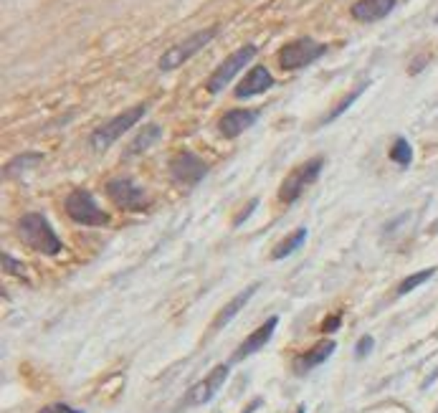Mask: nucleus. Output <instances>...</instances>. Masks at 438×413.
<instances>
[{
  "mask_svg": "<svg viewBox=\"0 0 438 413\" xmlns=\"http://www.w3.org/2000/svg\"><path fill=\"white\" fill-rule=\"evenodd\" d=\"M18 236L25 246H31L38 254H46V257H56L64 251V244L56 236V231L51 228V224L46 221V215L41 213H25L21 215L18 221Z\"/></svg>",
  "mask_w": 438,
  "mask_h": 413,
  "instance_id": "nucleus-1",
  "label": "nucleus"
},
{
  "mask_svg": "<svg viewBox=\"0 0 438 413\" xmlns=\"http://www.w3.org/2000/svg\"><path fill=\"white\" fill-rule=\"evenodd\" d=\"M215 36H218V25H210V28H203V31H198V34L182 38L180 43H175L173 49H167L165 54L160 56V61H158L160 71H173V69L182 67V64H185L188 58L195 56L200 49H206Z\"/></svg>",
  "mask_w": 438,
  "mask_h": 413,
  "instance_id": "nucleus-2",
  "label": "nucleus"
},
{
  "mask_svg": "<svg viewBox=\"0 0 438 413\" xmlns=\"http://www.w3.org/2000/svg\"><path fill=\"white\" fill-rule=\"evenodd\" d=\"M145 112H147V107H145V104H137V107L127 109V112H122V115L112 117L107 124H101L99 130H94V134H91V148L107 150L109 145H114L122 134H127L134 124L140 122L142 117H145Z\"/></svg>",
  "mask_w": 438,
  "mask_h": 413,
  "instance_id": "nucleus-3",
  "label": "nucleus"
},
{
  "mask_svg": "<svg viewBox=\"0 0 438 413\" xmlns=\"http://www.w3.org/2000/svg\"><path fill=\"white\" fill-rule=\"evenodd\" d=\"M327 54V43H319L315 38H297V41L287 43L279 51V67L284 71H297L309 64H315L317 58H322Z\"/></svg>",
  "mask_w": 438,
  "mask_h": 413,
  "instance_id": "nucleus-4",
  "label": "nucleus"
},
{
  "mask_svg": "<svg viewBox=\"0 0 438 413\" xmlns=\"http://www.w3.org/2000/svg\"><path fill=\"white\" fill-rule=\"evenodd\" d=\"M322 167H324V160L322 157H315V160H306L304 165H299L297 170H291V173L287 175V180L281 182V188H279L281 203H294V200H297L299 196L319 178Z\"/></svg>",
  "mask_w": 438,
  "mask_h": 413,
  "instance_id": "nucleus-5",
  "label": "nucleus"
},
{
  "mask_svg": "<svg viewBox=\"0 0 438 413\" xmlns=\"http://www.w3.org/2000/svg\"><path fill=\"white\" fill-rule=\"evenodd\" d=\"M66 213L71 221L82 226H107L109 215L99 208L89 190H74L66 198Z\"/></svg>",
  "mask_w": 438,
  "mask_h": 413,
  "instance_id": "nucleus-6",
  "label": "nucleus"
},
{
  "mask_svg": "<svg viewBox=\"0 0 438 413\" xmlns=\"http://www.w3.org/2000/svg\"><path fill=\"white\" fill-rule=\"evenodd\" d=\"M107 196L114 200L122 211H145L149 206L147 190L140 188L132 178H112L107 182Z\"/></svg>",
  "mask_w": 438,
  "mask_h": 413,
  "instance_id": "nucleus-7",
  "label": "nucleus"
},
{
  "mask_svg": "<svg viewBox=\"0 0 438 413\" xmlns=\"http://www.w3.org/2000/svg\"><path fill=\"white\" fill-rule=\"evenodd\" d=\"M256 51L258 49L254 46V43H248V46H241L236 54H231V56L226 58L223 64H221V67H218L213 74H210V79H208V91H210V94H218V91H223L233 76L239 74L241 69L246 67L248 61L256 56Z\"/></svg>",
  "mask_w": 438,
  "mask_h": 413,
  "instance_id": "nucleus-8",
  "label": "nucleus"
},
{
  "mask_svg": "<svg viewBox=\"0 0 438 413\" xmlns=\"http://www.w3.org/2000/svg\"><path fill=\"white\" fill-rule=\"evenodd\" d=\"M228 375H231V365L228 363H221L215 365L213 370L208 373L206 378L200 380V383H195L191 388V393H188V403L191 405H203L208 403V401H213L215 393L223 388V383L228 380Z\"/></svg>",
  "mask_w": 438,
  "mask_h": 413,
  "instance_id": "nucleus-9",
  "label": "nucleus"
},
{
  "mask_svg": "<svg viewBox=\"0 0 438 413\" xmlns=\"http://www.w3.org/2000/svg\"><path fill=\"white\" fill-rule=\"evenodd\" d=\"M170 173L182 185H195L208 175V163L200 160L195 152H178L170 163Z\"/></svg>",
  "mask_w": 438,
  "mask_h": 413,
  "instance_id": "nucleus-10",
  "label": "nucleus"
},
{
  "mask_svg": "<svg viewBox=\"0 0 438 413\" xmlns=\"http://www.w3.org/2000/svg\"><path fill=\"white\" fill-rule=\"evenodd\" d=\"M276 327H279V317H269L258 330L251 332V335H248V338L236 347V353H233V363H241V360H246L248 355L258 353L264 345H269V340L273 338Z\"/></svg>",
  "mask_w": 438,
  "mask_h": 413,
  "instance_id": "nucleus-11",
  "label": "nucleus"
},
{
  "mask_svg": "<svg viewBox=\"0 0 438 413\" xmlns=\"http://www.w3.org/2000/svg\"><path fill=\"white\" fill-rule=\"evenodd\" d=\"M258 119V109H231V112H226L221 119H218V132L233 140V137H239L241 132H246L251 124Z\"/></svg>",
  "mask_w": 438,
  "mask_h": 413,
  "instance_id": "nucleus-12",
  "label": "nucleus"
},
{
  "mask_svg": "<svg viewBox=\"0 0 438 413\" xmlns=\"http://www.w3.org/2000/svg\"><path fill=\"white\" fill-rule=\"evenodd\" d=\"M396 3L398 0H357L350 8V13L360 23H375V21H382L385 16H390Z\"/></svg>",
  "mask_w": 438,
  "mask_h": 413,
  "instance_id": "nucleus-13",
  "label": "nucleus"
},
{
  "mask_svg": "<svg viewBox=\"0 0 438 413\" xmlns=\"http://www.w3.org/2000/svg\"><path fill=\"white\" fill-rule=\"evenodd\" d=\"M271 86H273V76L269 74V69L254 67L243 76V82L236 86V97H239V99H248V97H256V94L271 89Z\"/></svg>",
  "mask_w": 438,
  "mask_h": 413,
  "instance_id": "nucleus-14",
  "label": "nucleus"
},
{
  "mask_svg": "<svg viewBox=\"0 0 438 413\" xmlns=\"http://www.w3.org/2000/svg\"><path fill=\"white\" fill-rule=\"evenodd\" d=\"M256 292H258V284H251L248 290H243V292H241V294H236V297H233L231 302H228V305H226L223 309H221V312L215 314L213 330H215V332H218V330H223L226 324L231 322L233 317H236V314H239L241 309L246 307V302H248V299H251V297H254Z\"/></svg>",
  "mask_w": 438,
  "mask_h": 413,
  "instance_id": "nucleus-15",
  "label": "nucleus"
},
{
  "mask_svg": "<svg viewBox=\"0 0 438 413\" xmlns=\"http://www.w3.org/2000/svg\"><path fill=\"white\" fill-rule=\"evenodd\" d=\"M334 350H337V342H334V340H322V342H317L309 353H304V355L297 360V373L315 370L317 365H322Z\"/></svg>",
  "mask_w": 438,
  "mask_h": 413,
  "instance_id": "nucleus-16",
  "label": "nucleus"
},
{
  "mask_svg": "<svg viewBox=\"0 0 438 413\" xmlns=\"http://www.w3.org/2000/svg\"><path fill=\"white\" fill-rule=\"evenodd\" d=\"M304 241H306V228L302 226V228H297V231L291 233V236H287V239L279 241V244L273 246L271 259H273V261H281V259H287L289 254H294L297 248L304 246Z\"/></svg>",
  "mask_w": 438,
  "mask_h": 413,
  "instance_id": "nucleus-17",
  "label": "nucleus"
},
{
  "mask_svg": "<svg viewBox=\"0 0 438 413\" xmlns=\"http://www.w3.org/2000/svg\"><path fill=\"white\" fill-rule=\"evenodd\" d=\"M160 134H162L160 124H149L147 130H142V132L134 137V142L130 145V148H127L124 157H134V155H140V152H145V150L152 148V145L160 140Z\"/></svg>",
  "mask_w": 438,
  "mask_h": 413,
  "instance_id": "nucleus-18",
  "label": "nucleus"
},
{
  "mask_svg": "<svg viewBox=\"0 0 438 413\" xmlns=\"http://www.w3.org/2000/svg\"><path fill=\"white\" fill-rule=\"evenodd\" d=\"M365 89H367V82H363V84H360V86H357V89H352V91H350L348 97H345V99L339 102L337 107L332 109L330 115L324 117V119H322V122H319V124H330V122H334V119H337L339 115H345V112H348V109L352 107V104H355V102H357V97H360V94H363Z\"/></svg>",
  "mask_w": 438,
  "mask_h": 413,
  "instance_id": "nucleus-19",
  "label": "nucleus"
},
{
  "mask_svg": "<svg viewBox=\"0 0 438 413\" xmlns=\"http://www.w3.org/2000/svg\"><path fill=\"white\" fill-rule=\"evenodd\" d=\"M390 160L400 167L411 165V160H413V148H411V142L405 140V137H398V140L393 142V148H390Z\"/></svg>",
  "mask_w": 438,
  "mask_h": 413,
  "instance_id": "nucleus-20",
  "label": "nucleus"
},
{
  "mask_svg": "<svg viewBox=\"0 0 438 413\" xmlns=\"http://www.w3.org/2000/svg\"><path fill=\"white\" fill-rule=\"evenodd\" d=\"M433 274H436V269H423V272L413 274V276H405V279L398 284V294L403 297V294H408V292H413L415 287H421L423 281H428Z\"/></svg>",
  "mask_w": 438,
  "mask_h": 413,
  "instance_id": "nucleus-21",
  "label": "nucleus"
},
{
  "mask_svg": "<svg viewBox=\"0 0 438 413\" xmlns=\"http://www.w3.org/2000/svg\"><path fill=\"white\" fill-rule=\"evenodd\" d=\"M36 163H41V152H28V155H18L16 160H10L8 165L3 167V173H5V175H16L21 167H25V170H28V167L36 165Z\"/></svg>",
  "mask_w": 438,
  "mask_h": 413,
  "instance_id": "nucleus-22",
  "label": "nucleus"
},
{
  "mask_svg": "<svg viewBox=\"0 0 438 413\" xmlns=\"http://www.w3.org/2000/svg\"><path fill=\"white\" fill-rule=\"evenodd\" d=\"M3 269L10 274V276H18V279H25V264L16 261L10 254H3Z\"/></svg>",
  "mask_w": 438,
  "mask_h": 413,
  "instance_id": "nucleus-23",
  "label": "nucleus"
},
{
  "mask_svg": "<svg viewBox=\"0 0 438 413\" xmlns=\"http://www.w3.org/2000/svg\"><path fill=\"white\" fill-rule=\"evenodd\" d=\"M38 413H84V411H79V408H74V405H69V403H49V405H43Z\"/></svg>",
  "mask_w": 438,
  "mask_h": 413,
  "instance_id": "nucleus-24",
  "label": "nucleus"
},
{
  "mask_svg": "<svg viewBox=\"0 0 438 413\" xmlns=\"http://www.w3.org/2000/svg\"><path fill=\"white\" fill-rule=\"evenodd\" d=\"M372 345H375V342H372L370 335H365V338H360V342H357V347H355V355H357V357H365V355H367V353L372 350Z\"/></svg>",
  "mask_w": 438,
  "mask_h": 413,
  "instance_id": "nucleus-25",
  "label": "nucleus"
},
{
  "mask_svg": "<svg viewBox=\"0 0 438 413\" xmlns=\"http://www.w3.org/2000/svg\"><path fill=\"white\" fill-rule=\"evenodd\" d=\"M256 206H258V200H251V203H248V208H243V211H241V213H239V218H236V221H233V224H236V226H241V224H243V221H246L248 215H251V213H254V211H256Z\"/></svg>",
  "mask_w": 438,
  "mask_h": 413,
  "instance_id": "nucleus-26",
  "label": "nucleus"
},
{
  "mask_svg": "<svg viewBox=\"0 0 438 413\" xmlns=\"http://www.w3.org/2000/svg\"><path fill=\"white\" fill-rule=\"evenodd\" d=\"M339 327V314H332L330 320H324L322 324V332H334Z\"/></svg>",
  "mask_w": 438,
  "mask_h": 413,
  "instance_id": "nucleus-27",
  "label": "nucleus"
},
{
  "mask_svg": "<svg viewBox=\"0 0 438 413\" xmlns=\"http://www.w3.org/2000/svg\"><path fill=\"white\" fill-rule=\"evenodd\" d=\"M297 413H306V408H304V405H299V408H297Z\"/></svg>",
  "mask_w": 438,
  "mask_h": 413,
  "instance_id": "nucleus-28",
  "label": "nucleus"
},
{
  "mask_svg": "<svg viewBox=\"0 0 438 413\" xmlns=\"http://www.w3.org/2000/svg\"><path fill=\"white\" fill-rule=\"evenodd\" d=\"M436 21H438V18H436Z\"/></svg>",
  "mask_w": 438,
  "mask_h": 413,
  "instance_id": "nucleus-29",
  "label": "nucleus"
}]
</instances>
